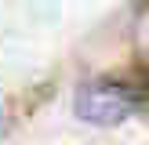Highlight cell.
I'll list each match as a JSON object with an SVG mask.
<instances>
[{
    "mask_svg": "<svg viewBox=\"0 0 149 145\" xmlns=\"http://www.w3.org/2000/svg\"><path fill=\"white\" fill-rule=\"evenodd\" d=\"M73 109L84 123H95V127H113V123H124L131 113L138 109V94L131 91L120 80H87V84L77 87V98H73Z\"/></svg>",
    "mask_w": 149,
    "mask_h": 145,
    "instance_id": "obj_1",
    "label": "cell"
}]
</instances>
